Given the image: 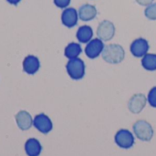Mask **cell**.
I'll list each match as a JSON object with an SVG mask.
<instances>
[{
	"instance_id": "obj_1",
	"label": "cell",
	"mask_w": 156,
	"mask_h": 156,
	"mask_svg": "<svg viewBox=\"0 0 156 156\" xmlns=\"http://www.w3.org/2000/svg\"><path fill=\"white\" fill-rule=\"evenodd\" d=\"M103 60L110 64H119L125 58V50L119 44H110L104 47L101 53Z\"/></svg>"
},
{
	"instance_id": "obj_2",
	"label": "cell",
	"mask_w": 156,
	"mask_h": 156,
	"mask_svg": "<svg viewBox=\"0 0 156 156\" xmlns=\"http://www.w3.org/2000/svg\"><path fill=\"white\" fill-rule=\"evenodd\" d=\"M66 69L69 74V76L74 80H80L84 78L85 76V71H86V67L84 61L80 58H72L69 59L66 65Z\"/></svg>"
},
{
	"instance_id": "obj_3",
	"label": "cell",
	"mask_w": 156,
	"mask_h": 156,
	"mask_svg": "<svg viewBox=\"0 0 156 156\" xmlns=\"http://www.w3.org/2000/svg\"><path fill=\"white\" fill-rule=\"evenodd\" d=\"M135 136L143 142H150L154 137V129L145 120L137 121L133 126Z\"/></svg>"
},
{
	"instance_id": "obj_4",
	"label": "cell",
	"mask_w": 156,
	"mask_h": 156,
	"mask_svg": "<svg viewBox=\"0 0 156 156\" xmlns=\"http://www.w3.org/2000/svg\"><path fill=\"white\" fill-rule=\"evenodd\" d=\"M115 144L122 149H130L135 144L133 134L126 129L119 130L114 136Z\"/></svg>"
},
{
	"instance_id": "obj_5",
	"label": "cell",
	"mask_w": 156,
	"mask_h": 156,
	"mask_svg": "<svg viewBox=\"0 0 156 156\" xmlns=\"http://www.w3.org/2000/svg\"><path fill=\"white\" fill-rule=\"evenodd\" d=\"M115 26L114 24L110 20H103L101 21L98 27H97V36L98 38L105 41H110L112 38H113L115 35Z\"/></svg>"
},
{
	"instance_id": "obj_6",
	"label": "cell",
	"mask_w": 156,
	"mask_h": 156,
	"mask_svg": "<svg viewBox=\"0 0 156 156\" xmlns=\"http://www.w3.org/2000/svg\"><path fill=\"white\" fill-rule=\"evenodd\" d=\"M149 49H150L149 42L147 39L144 37H138L134 39L130 46L131 53L135 58H143L148 53Z\"/></svg>"
},
{
	"instance_id": "obj_7",
	"label": "cell",
	"mask_w": 156,
	"mask_h": 156,
	"mask_svg": "<svg viewBox=\"0 0 156 156\" xmlns=\"http://www.w3.org/2000/svg\"><path fill=\"white\" fill-rule=\"evenodd\" d=\"M33 125L38 132L43 134H48L53 129V123L50 118L44 113H39L34 118Z\"/></svg>"
},
{
	"instance_id": "obj_8",
	"label": "cell",
	"mask_w": 156,
	"mask_h": 156,
	"mask_svg": "<svg viewBox=\"0 0 156 156\" xmlns=\"http://www.w3.org/2000/svg\"><path fill=\"white\" fill-rule=\"evenodd\" d=\"M147 103V98L143 93H137L131 97L128 101V109L133 114H139L143 112Z\"/></svg>"
},
{
	"instance_id": "obj_9",
	"label": "cell",
	"mask_w": 156,
	"mask_h": 156,
	"mask_svg": "<svg viewBox=\"0 0 156 156\" xmlns=\"http://www.w3.org/2000/svg\"><path fill=\"white\" fill-rule=\"evenodd\" d=\"M104 47L105 46L102 40H101L98 37L93 38L87 43V46L85 47V54L89 58L94 59L98 58L100 55H101Z\"/></svg>"
},
{
	"instance_id": "obj_10",
	"label": "cell",
	"mask_w": 156,
	"mask_h": 156,
	"mask_svg": "<svg viewBox=\"0 0 156 156\" xmlns=\"http://www.w3.org/2000/svg\"><path fill=\"white\" fill-rule=\"evenodd\" d=\"M79 14L78 11L74 7H67L63 10L61 14V22L62 24L69 27H74L78 24Z\"/></svg>"
},
{
	"instance_id": "obj_11",
	"label": "cell",
	"mask_w": 156,
	"mask_h": 156,
	"mask_svg": "<svg viewBox=\"0 0 156 156\" xmlns=\"http://www.w3.org/2000/svg\"><path fill=\"white\" fill-rule=\"evenodd\" d=\"M40 68V61L38 58L34 55L27 56L23 60V70L28 75L36 74Z\"/></svg>"
},
{
	"instance_id": "obj_12",
	"label": "cell",
	"mask_w": 156,
	"mask_h": 156,
	"mask_svg": "<svg viewBox=\"0 0 156 156\" xmlns=\"http://www.w3.org/2000/svg\"><path fill=\"white\" fill-rule=\"evenodd\" d=\"M15 118H16V124L21 131H27L33 125V119L31 115L26 111L18 112L16 114Z\"/></svg>"
},
{
	"instance_id": "obj_13",
	"label": "cell",
	"mask_w": 156,
	"mask_h": 156,
	"mask_svg": "<svg viewBox=\"0 0 156 156\" xmlns=\"http://www.w3.org/2000/svg\"><path fill=\"white\" fill-rule=\"evenodd\" d=\"M78 14H79V18L80 20L88 22V21L93 20L97 16L98 11H97V8L93 5L85 4L79 8Z\"/></svg>"
},
{
	"instance_id": "obj_14",
	"label": "cell",
	"mask_w": 156,
	"mask_h": 156,
	"mask_svg": "<svg viewBox=\"0 0 156 156\" xmlns=\"http://www.w3.org/2000/svg\"><path fill=\"white\" fill-rule=\"evenodd\" d=\"M25 151L27 156H39L42 152V145L38 140L30 138L25 144Z\"/></svg>"
},
{
	"instance_id": "obj_15",
	"label": "cell",
	"mask_w": 156,
	"mask_h": 156,
	"mask_svg": "<svg viewBox=\"0 0 156 156\" xmlns=\"http://www.w3.org/2000/svg\"><path fill=\"white\" fill-rule=\"evenodd\" d=\"M92 37H93V30L88 25L80 27L76 33V37L80 43H88L92 39Z\"/></svg>"
},
{
	"instance_id": "obj_16",
	"label": "cell",
	"mask_w": 156,
	"mask_h": 156,
	"mask_svg": "<svg viewBox=\"0 0 156 156\" xmlns=\"http://www.w3.org/2000/svg\"><path fill=\"white\" fill-rule=\"evenodd\" d=\"M81 52H82L81 46L79 43L71 42V43L68 44V46L65 48L64 55L69 59H72V58H79V56L81 54Z\"/></svg>"
},
{
	"instance_id": "obj_17",
	"label": "cell",
	"mask_w": 156,
	"mask_h": 156,
	"mask_svg": "<svg viewBox=\"0 0 156 156\" xmlns=\"http://www.w3.org/2000/svg\"><path fill=\"white\" fill-rule=\"evenodd\" d=\"M142 66L148 71L156 70V54L147 53L142 58Z\"/></svg>"
},
{
	"instance_id": "obj_18",
	"label": "cell",
	"mask_w": 156,
	"mask_h": 156,
	"mask_svg": "<svg viewBox=\"0 0 156 156\" xmlns=\"http://www.w3.org/2000/svg\"><path fill=\"white\" fill-rule=\"evenodd\" d=\"M144 16L150 20H156V3H152L146 6Z\"/></svg>"
},
{
	"instance_id": "obj_19",
	"label": "cell",
	"mask_w": 156,
	"mask_h": 156,
	"mask_svg": "<svg viewBox=\"0 0 156 156\" xmlns=\"http://www.w3.org/2000/svg\"><path fill=\"white\" fill-rule=\"evenodd\" d=\"M147 101L152 107L156 108V86L153 87L149 90L148 96H147Z\"/></svg>"
},
{
	"instance_id": "obj_20",
	"label": "cell",
	"mask_w": 156,
	"mask_h": 156,
	"mask_svg": "<svg viewBox=\"0 0 156 156\" xmlns=\"http://www.w3.org/2000/svg\"><path fill=\"white\" fill-rule=\"evenodd\" d=\"M53 1H54V4L57 7L61 8V9H65L69 5L71 0H53Z\"/></svg>"
},
{
	"instance_id": "obj_21",
	"label": "cell",
	"mask_w": 156,
	"mask_h": 156,
	"mask_svg": "<svg viewBox=\"0 0 156 156\" xmlns=\"http://www.w3.org/2000/svg\"><path fill=\"white\" fill-rule=\"evenodd\" d=\"M137 2V4H139L140 5L143 6H147L149 5H151L152 3H154V0H135Z\"/></svg>"
},
{
	"instance_id": "obj_22",
	"label": "cell",
	"mask_w": 156,
	"mask_h": 156,
	"mask_svg": "<svg viewBox=\"0 0 156 156\" xmlns=\"http://www.w3.org/2000/svg\"><path fill=\"white\" fill-rule=\"evenodd\" d=\"M10 5H17L21 0H6Z\"/></svg>"
}]
</instances>
